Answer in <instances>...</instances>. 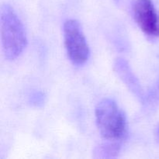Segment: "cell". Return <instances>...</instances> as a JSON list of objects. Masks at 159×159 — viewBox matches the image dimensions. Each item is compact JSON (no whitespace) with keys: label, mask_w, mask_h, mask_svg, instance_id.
Wrapping results in <instances>:
<instances>
[{"label":"cell","mask_w":159,"mask_h":159,"mask_svg":"<svg viewBox=\"0 0 159 159\" xmlns=\"http://www.w3.org/2000/svg\"><path fill=\"white\" fill-rule=\"evenodd\" d=\"M0 28L5 56L9 60H14L25 49L27 39L23 23L15 11L8 5L2 6Z\"/></svg>","instance_id":"1"},{"label":"cell","mask_w":159,"mask_h":159,"mask_svg":"<svg viewBox=\"0 0 159 159\" xmlns=\"http://www.w3.org/2000/svg\"><path fill=\"white\" fill-rule=\"evenodd\" d=\"M96 120L101 136L107 141H120L127 134L125 113L113 99H104L97 104Z\"/></svg>","instance_id":"2"},{"label":"cell","mask_w":159,"mask_h":159,"mask_svg":"<svg viewBox=\"0 0 159 159\" xmlns=\"http://www.w3.org/2000/svg\"><path fill=\"white\" fill-rule=\"evenodd\" d=\"M64 37L67 54L75 65H82L88 61L90 51L80 23L75 20H68L64 24Z\"/></svg>","instance_id":"3"},{"label":"cell","mask_w":159,"mask_h":159,"mask_svg":"<svg viewBox=\"0 0 159 159\" xmlns=\"http://www.w3.org/2000/svg\"><path fill=\"white\" fill-rule=\"evenodd\" d=\"M134 16L139 27L146 34H159L158 17L152 0H137L134 6Z\"/></svg>","instance_id":"4"}]
</instances>
